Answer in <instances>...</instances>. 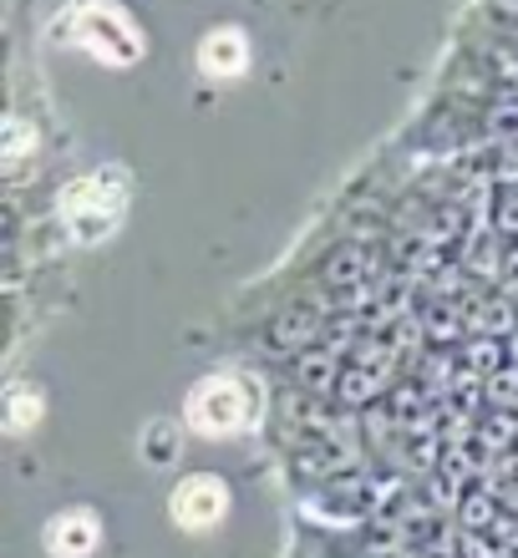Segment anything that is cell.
Here are the masks:
<instances>
[{"instance_id": "cell-1", "label": "cell", "mask_w": 518, "mask_h": 558, "mask_svg": "<svg viewBox=\"0 0 518 558\" xmlns=\"http://www.w3.org/2000/svg\"><path fill=\"white\" fill-rule=\"evenodd\" d=\"M57 41L112 72H128L148 57V36L118 0H67V11L57 15Z\"/></svg>"}, {"instance_id": "cell-2", "label": "cell", "mask_w": 518, "mask_h": 558, "mask_svg": "<svg viewBox=\"0 0 518 558\" xmlns=\"http://www.w3.org/2000/svg\"><path fill=\"white\" fill-rule=\"evenodd\" d=\"M128 198H133L128 168L103 162V168H92V173L72 178V183L61 189L57 214H61V223L72 229L76 244H103V239H112L122 214H128Z\"/></svg>"}, {"instance_id": "cell-3", "label": "cell", "mask_w": 518, "mask_h": 558, "mask_svg": "<svg viewBox=\"0 0 518 558\" xmlns=\"http://www.w3.org/2000/svg\"><path fill=\"white\" fill-rule=\"evenodd\" d=\"M183 422H189L193 437L208 441H229L254 432L260 422V386L244 381V376H229V371H214V376H198L183 397Z\"/></svg>"}, {"instance_id": "cell-4", "label": "cell", "mask_w": 518, "mask_h": 558, "mask_svg": "<svg viewBox=\"0 0 518 558\" xmlns=\"http://www.w3.org/2000/svg\"><path fill=\"white\" fill-rule=\"evenodd\" d=\"M229 513H234V493L219 472H189L168 493V518L183 533H214Z\"/></svg>"}, {"instance_id": "cell-5", "label": "cell", "mask_w": 518, "mask_h": 558, "mask_svg": "<svg viewBox=\"0 0 518 558\" xmlns=\"http://www.w3.org/2000/svg\"><path fill=\"white\" fill-rule=\"evenodd\" d=\"M103 538H107V529H103V518H97V508H61V513L46 518V529H41L46 558H97Z\"/></svg>"}, {"instance_id": "cell-6", "label": "cell", "mask_w": 518, "mask_h": 558, "mask_svg": "<svg viewBox=\"0 0 518 558\" xmlns=\"http://www.w3.org/2000/svg\"><path fill=\"white\" fill-rule=\"evenodd\" d=\"M189 422L183 416H153L143 432H137V457H143V468L148 472H173L189 452Z\"/></svg>"}, {"instance_id": "cell-7", "label": "cell", "mask_w": 518, "mask_h": 558, "mask_svg": "<svg viewBox=\"0 0 518 558\" xmlns=\"http://www.w3.org/2000/svg\"><path fill=\"white\" fill-rule=\"evenodd\" d=\"M250 36L239 26H214L198 41V72L204 76H219V82H229V76H244L250 72Z\"/></svg>"}, {"instance_id": "cell-8", "label": "cell", "mask_w": 518, "mask_h": 558, "mask_svg": "<svg viewBox=\"0 0 518 558\" xmlns=\"http://www.w3.org/2000/svg\"><path fill=\"white\" fill-rule=\"evenodd\" d=\"M321 336H326V320H321V310L311 305H290L280 310L275 320H269L265 340H269V351H280V355H305L321 345Z\"/></svg>"}, {"instance_id": "cell-9", "label": "cell", "mask_w": 518, "mask_h": 558, "mask_svg": "<svg viewBox=\"0 0 518 558\" xmlns=\"http://www.w3.org/2000/svg\"><path fill=\"white\" fill-rule=\"evenodd\" d=\"M5 432L11 437H26L31 426H41V416H46V391L41 386H31V381H15L11 391H5Z\"/></svg>"}, {"instance_id": "cell-10", "label": "cell", "mask_w": 518, "mask_h": 558, "mask_svg": "<svg viewBox=\"0 0 518 558\" xmlns=\"http://www.w3.org/2000/svg\"><path fill=\"white\" fill-rule=\"evenodd\" d=\"M366 269H371V254L361 250V244H341V250H330L321 275H326L330 290H356V284L366 279Z\"/></svg>"}, {"instance_id": "cell-11", "label": "cell", "mask_w": 518, "mask_h": 558, "mask_svg": "<svg viewBox=\"0 0 518 558\" xmlns=\"http://www.w3.org/2000/svg\"><path fill=\"white\" fill-rule=\"evenodd\" d=\"M296 376H300L305 386H311V391H321V397H326V391H336V386H341L346 371L336 366V351H326V345H315V351L296 355Z\"/></svg>"}, {"instance_id": "cell-12", "label": "cell", "mask_w": 518, "mask_h": 558, "mask_svg": "<svg viewBox=\"0 0 518 558\" xmlns=\"http://www.w3.org/2000/svg\"><path fill=\"white\" fill-rule=\"evenodd\" d=\"M36 147H41V133H36L26 118H5V158H11V162H26Z\"/></svg>"}, {"instance_id": "cell-13", "label": "cell", "mask_w": 518, "mask_h": 558, "mask_svg": "<svg viewBox=\"0 0 518 558\" xmlns=\"http://www.w3.org/2000/svg\"><path fill=\"white\" fill-rule=\"evenodd\" d=\"M336 391H346V401H351V407H361V401H376V391H382V376H371L366 366H361V371H346Z\"/></svg>"}, {"instance_id": "cell-14", "label": "cell", "mask_w": 518, "mask_h": 558, "mask_svg": "<svg viewBox=\"0 0 518 558\" xmlns=\"http://www.w3.org/2000/svg\"><path fill=\"white\" fill-rule=\"evenodd\" d=\"M493 11L508 15V21H518V0H493Z\"/></svg>"}, {"instance_id": "cell-15", "label": "cell", "mask_w": 518, "mask_h": 558, "mask_svg": "<svg viewBox=\"0 0 518 558\" xmlns=\"http://www.w3.org/2000/svg\"><path fill=\"white\" fill-rule=\"evenodd\" d=\"M508 269H514V279H518V244L508 250Z\"/></svg>"}]
</instances>
